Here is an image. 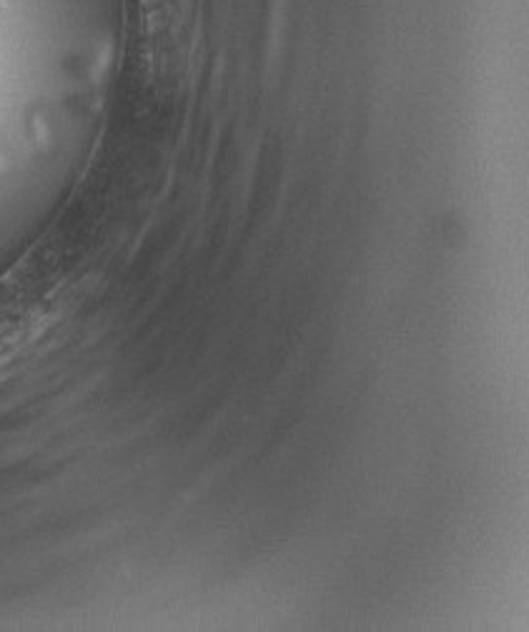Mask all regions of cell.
<instances>
[{
    "instance_id": "6da1fadb",
    "label": "cell",
    "mask_w": 529,
    "mask_h": 632,
    "mask_svg": "<svg viewBox=\"0 0 529 632\" xmlns=\"http://www.w3.org/2000/svg\"><path fill=\"white\" fill-rule=\"evenodd\" d=\"M3 11H5V0H0V13H3Z\"/></svg>"
}]
</instances>
